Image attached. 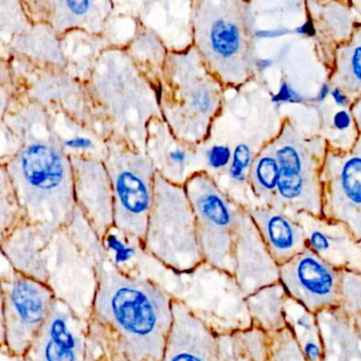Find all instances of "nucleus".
Masks as SVG:
<instances>
[{"mask_svg": "<svg viewBox=\"0 0 361 361\" xmlns=\"http://www.w3.org/2000/svg\"><path fill=\"white\" fill-rule=\"evenodd\" d=\"M318 134L326 141L329 149L341 152L350 151L360 136L350 107L327 111Z\"/></svg>", "mask_w": 361, "mask_h": 361, "instance_id": "nucleus-35", "label": "nucleus"}, {"mask_svg": "<svg viewBox=\"0 0 361 361\" xmlns=\"http://www.w3.org/2000/svg\"><path fill=\"white\" fill-rule=\"evenodd\" d=\"M71 160L77 208L104 244L107 234L115 227L113 187L106 166L104 161L90 158Z\"/></svg>", "mask_w": 361, "mask_h": 361, "instance_id": "nucleus-15", "label": "nucleus"}, {"mask_svg": "<svg viewBox=\"0 0 361 361\" xmlns=\"http://www.w3.org/2000/svg\"><path fill=\"white\" fill-rule=\"evenodd\" d=\"M67 62V71L80 81L86 83L94 63L103 51L111 47L103 35H90L75 30L61 39Z\"/></svg>", "mask_w": 361, "mask_h": 361, "instance_id": "nucleus-31", "label": "nucleus"}, {"mask_svg": "<svg viewBox=\"0 0 361 361\" xmlns=\"http://www.w3.org/2000/svg\"><path fill=\"white\" fill-rule=\"evenodd\" d=\"M85 84L103 136L145 153L149 122L162 119L159 90L126 50L103 51Z\"/></svg>", "mask_w": 361, "mask_h": 361, "instance_id": "nucleus-3", "label": "nucleus"}, {"mask_svg": "<svg viewBox=\"0 0 361 361\" xmlns=\"http://www.w3.org/2000/svg\"><path fill=\"white\" fill-rule=\"evenodd\" d=\"M344 314L356 318L361 316V274L342 270L340 283V305Z\"/></svg>", "mask_w": 361, "mask_h": 361, "instance_id": "nucleus-38", "label": "nucleus"}, {"mask_svg": "<svg viewBox=\"0 0 361 361\" xmlns=\"http://www.w3.org/2000/svg\"><path fill=\"white\" fill-rule=\"evenodd\" d=\"M216 329L181 300L173 301V323L161 361H217Z\"/></svg>", "mask_w": 361, "mask_h": 361, "instance_id": "nucleus-19", "label": "nucleus"}, {"mask_svg": "<svg viewBox=\"0 0 361 361\" xmlns=\"http://www.w3.org/2000/svg\"><path fill=\"white\" fill-rule=\"evenodd\" d=\"M352 6L356 13L357 20L361 25V0H352Z\"/></svg>", "mask_w": 361, "mask_h": 361, "instance_id": "nucleus-41", "label": "nucleus"}, {"mask_svg": "<svg viewBox=\"0 0 361 361\" xmlns=\"http://www.w3.org/2000/svg\"><path fill=\"white\" fill-rule=\"evenodd\" d=\"M271 343L274 361H307L288 327L271 335Z\"/></svg>", "mask_w": 361, "mask_h": 361, "instance_id": "nucleus-39", "label": "nucleus"}, {"mask_svg": "<svg viewBox=\"0 0 361 361\" xmlns=\"http://www.w3.org/2000/svg\"><path fill=\"white\" fill-rule=\"evenodd\" d=\"M331 90L346 97L350 104L361 98V25H357L352 37L339 46L329 73Z\"/></svg>", "mask_w": 361, "mask_h": 361, "instance_id": "nucleus-28", "label": "nucleus"}, {"mask_svg": "<svg viewBox=\"0 0 361 361\" xmlns=\"http://www.w3.org/2000/svg\"><path fill=\"white\" fill-rule=\"evenodd\" d=\"M32 24H46L60 39L81 30L102 35L113 13L115 1L111 0H23Z\"/></svg>", "mask_w": 361, "mask_h": 361, "instance_id": "nucleus-14", "label": "nucleus"}, {"mask_svg": "<svg viewBox=\"0 0 361 361\" xmlns=\"http://www.w3.org/2000/svg\"><path fill=\"white\" fill-rule=\"evenodd\" d=\"M287 298L288 295L281 282L264 287L247 297V308L252 326L270 336L287 327L284 316Z\"/></svg>", "mask_w": 361, "mask_h": 361, "instance_id": "nucleus-32", "label": "nucleus"}, {"mask_svg": "<svg viewBox=\"0 0 361 361\" xmlns=\"http://www.w3.org/2000/svg\"><path fill=\"white\" fill-rule=\"evenodd\" d=\"M280 180V166L267 145L255 156L248 173V187L255 206L274 204Z\"/></svg>", "mask_w": 361, "mask_h": 361, "instance_id": "nucleus-34", "label": "nucleus"}, {"mask_svg": "<svg viewBox=\"0 0 361 361\" xmlns=\"http://www.w3.org/2000/svg\"><path fill=\"white\" fill-rule=\"evenodd\" d=\"M58 300L48 283L14 269L1 276V345L10 356L24 358Z\"/></svg>", "mask_w": 361, "mask_h": 361, "instance_id": "nucleus-10", "label": "nucleus"}, {"mask_svg": "<svg viewBox=\"0 0 361 361\" xmlns=\"http://www.w3.org/2000/svg\"><path fill=\"white\" fill-rule=\"evenodd\" d=\"M48 114L50 128L69 158L105 161L109 155V140L98 130L60 109H50Z\"/></svg>", "mask_w": 361, "mask_h": 361, "instance_id": "nucleus-26", "label": "nucleus"}, {"mask_svg": "<svg viewBox=\"0 0 361 361\" xmlns=\"http://www.w3.org/2000/svg\"><path fill=\"white\" fill-rule=\"evenodd\" d=\"M305 7L314 29L319 58L329 73L336 50L352 37L358 25L352 1L310 0Z\"/></svg>", "mask_w": 361, "mask_h": 361, "instance_id": "nucleus-21", "label": "nucleus"}, {"mask_svg": "<svg viewBox=\"0 0 361 361\" xmlns=\"http://www.w3.org/2000/svg\"><path fill=\"white\" fill-rule=\"evenodd\" d=\"M185 189L195 215L204 264L233 276L234 244L242 206L204 172L191 177Z\"/></svg>", "mask_w": 361, "mask_h": 361, "instance_id": "nucleus-9", "label": "nucleus"}, {"mask_svg": "<svg viewBox=\"0 0 361 361\" xmlns=\"http://www.w3.org/2000/svg\"><path fill=\"white\" fill-rule=\"evenodd\" d=\"M87 322L90 341L107 361H161L174 298L157 283L132 276L102 255Z\"/></svg>", "mask_w": 361, "mask_h": 361, "instance_id": "nucleus-2", "label": "nucleus"}, {"mask_svg": "<svg viewBox=\"0 0 361 361\" xmlns=\"http://www.w3.org/2000/svg\"><path fill=\"white\" fill-rule=\"evenodd\" d=\"M350 109L352 111L353 117H354L357 130H358L359 135L361 136V98L358 99L356 102L353 103Z\"/></svg>", "mask_w": 361, "mask_h": 361, "instance_id": "nucleus-40", "label": "nucleus"}, {"mask_svg": "<svg viewBox=\"0 0 361 361\" xmlns=\"http://www.w3.org/2000/svg\"><path fill=\"white\" fill-rule=\"evenodd\" d=\"M27 223L13 185L6 171L0 168V235L1 240L16 227Z\"/></svg>", "mask_w": 361, "mask_h": 361, "instance_id": "nucleus-36", "label": "nucleus"}, {"mask_svg": "<svg viewBox=\"0 0 361 361\" xmlns=\"http://www.w3.org/2000/svg\"><path fill=\"white\" fill-rule=\"evenodd\" d=\"M322 217L361 240V136L348 152L329 149L322 172Z\"/></svg>", "mask_w": 361, "mask_h": 361, "instance_id": "nucleus-12", "label": "nucleus"}, {"mask_svg": "<svg viewBox=\"0 0 361 361\" xmlns=\"http://www.w3.org/2000/svg\"><path fill=\"white\" fill-rule=\"evenodd\" d=\"M233 278L245 297L280 282V266L262 240L257 226L242 207L233 251Z\"/></svg>", "mask_w": 361, "mask_h": 361, "instance_id": "nucleus-17", "label": "nucleus"}, {"mask_svg": "<svg viewBox=\"0 0 361 361\" xmlns=\"http://www.w3.org/2000/svg\"><path fill=\"white\" fill-rule=\"evenodd\" d=\"M257 226L279 266L297 257L307 249L303 228L290 215L269 206H250L244 208Z\"/></svg>", "mask_w": 361, "mask_h": 361, "instance_id": "nucleus-24", "label": "nucleus"}, {"mask_svg": "<svg viewBox=\"0 0 361 361\" xmlns=\"http://www.w3.org/2000/svg\"><path fill=\"white\" fill-rule=\"evenodd\" d=\"M138 16L169 51H183L193 46V1H138Z\"/></svg>", "mask_w": 361, "mask_h": 361, "instance_id": "nucleus-23", "label": "nucleus"}, {"mask_svg": "<svg viewBox=\"0 0 361 361\" xmlns=\"http://www.w3.org/2000/svg\"><path fill=\"white\" fill-rule=\"evenodd\" d=\"M147 253L176 274L204 265L197 226L185 187L156 175L155 197L142 245Z\"/></svg>", "mask_w": 361, "mask_h": 361, "instance_id": "nucleus-7", "label": "nucleus"}, {"mask_svg": "<svg viewBox=\"0 0 361 361\" xmlns=\"http://www.w3.org/2000/svg\"><path fill=\"white\" fill-rule=\"evenodd\" d=\"M359 245H360V247H361V240H360V242H359Z\"/></svg>", "mask_w": 361, "mask_h": 361, "instance_id": "nucleus-42", "label": "nucleus"}, {"mask_svg": "<svg viewBox=\"0 0 361 361\" xmlns=\"http://www.w3.org/2000/svg\"><path fill=\"white\" fill-rule=\"evenodd\" d=\"M87 327L73 310L58 300L51 314L42 327L25 361H90Z\"/></svg>", "mask_w": 361, "mask_h": 361, "instance_id": "nucleus-16", "label": "nucleus"}, {"mask_svg": "<svg viewBox=\"0 0 361 361\" xmlns=\"http://www.w3.org/2000/svg\"><path fill=\"white\" fill-rule=\"evenodd\" d=\"M145 154L157 174L174 185L185 187L191 177L204 172L197 147L177 138L161 118L149 122Z\"/></svg>", "mask_w": 361, "mask_h": 361, "instance_id": "nucleus-18", "label": "nucleus"}, {"mask_svg": "<svg viewBox=\"0 0 361 361\" xmlns=\"http://www.w3.org/2000/svg\"><path fill=\"white\" fill-rule=\"evenodd\" d=\"M293 217L303 228L310 250L338 269L361 274L360 245L343 224L305 212Z\"/></svg>", "mask_w": 361, "mask_h": 361, "instance_id": "nucleus-20", "label": "nucleus"}, {"mask_svg": "<svg viewBox=\"0 0 361 361\" xmlns=\"http://www.w3.org/2000/svg\"><path fill=\"white\" fill-rule=\"evenodd\" d=\"M194 47L227 90L257 79L259 52L255 3L244 0L193 1Z\"/></svg>", "mask_w": 361, "mask_h": 361, "instance_id": "nucleus-4", "label": "nucleus"}, {"mask_svg": "<svg viewBox=\"0 0 361 361\" xmlns=\"http://www.w3.org/2000/svg\"><path fill=\"white\" fill-rule=\"evenodd\" d=\"M284 316L287 327L293 333L304 358L307 361H323L324 350L317 314L288 295Z\"/></svg>", "mask_w": 361, "mask_h": 361, "instance_id": "nucleus-33", "label": "nucleus"}, {"mask_svg": "<svg viewBox=\"0 0 361 361\" xmlns=\"http://www.w3.org/2000/svg\"><path fill=\"white\" fill-rule=\"evenodd\" d=\"M8 60L26 98L47 111L60 109L102 134L84 82L67 69L44 66L20 58Z\"/></svg>", "mask_w": 361, "mask_h": 361, "instance_id": "nucleus-11", "label": "nucleus"}, {"mask_svg": "<svg viewBox=\"0 0 361 361\" xmlns=\"http://www.w3.org/2000/svg\"><path fill=\"white\" fill-rule=\"evenodd\" d=\"M56 232L43 226L22 224L1 240L3 255L12 269L48 283L47 251Z\"/></svg>", "mask_w": 361, "mask_h": 361, "instance_id": "nucleus-22", "label": "nucleus"}, {"mask_svg": "<svg viewBox=\"0 0 361 361\" xmlns=\"http://www.w3.org/2000/svg\"><path fill=\"white\" fill-rule=\"evenodd\" d=\"M217 361H274L271 336L257 327L217 336Z\"/></svg>", "mask_w": 361, "mask_h": 361, "instance_id": "nucleus-29", "label": "nucleus"}, {"mask_svg": "<svg viewBox=\"0 0 361 361\" xmlns=\"http://www.w3.org/2000/svg\"><path fill=\"white\" fill-rule=\"evenodd\" d=\"M124 49L141 73L158 88L164 75L169 51L162 39L151 29L141 23L132 41Z\"/></svg>", "mask_w": 361, "mask_h": 361, "instance_id": "nucleus-30", "label": "nucleus"}, {"mask_svg": "<svg viewBox=\"0 0 361 361\" xmlns=\"http://www.w3.org/2000/svg\"><path fill=\"white\" fill-rule=\"evenodd\" d=\"M20 58L44 66L67 68L62 41L51 27L33 24L29 30L1 46V59Z\"/></svg>", "mask_w": 361, "mask_h": 361, "instance_id": "nucleus-27", "label": "nucleus"}, {"mask_svg": "<svg viewBox=\"0 0 361 361\" xmlns=\"http://www.w3.org/2000/svg\"><path fill=\"white\" fill-rule=\"evenodd\" d=\"M0 168L9 176L26 221L59 231L75 214L71 158L50 128L49 114L24 96L0 115Z\"/></svg>", "mask_w": 361, "mask_h": 361, "instance_id": "nucleus-1", "label": "nucleus"}, {"mask_svg": "<svg viewBox=\"0 0 361 361\" xmlns=\"http://www.w3.org/2000/svg\"><path fill=\"white\" fill-rule=\"evenodd\" d=\"M226 92L194 46L170 52L159 85L162 120L177 138L197 147L221 115Z\"/></svg>", "mask_w": 361, "mask_h": 361, "instance_id": "nucleus-5", "label": "nucleus"}, {"mask_svg": "<svg viewBox=\"0 0 361 361\" xmlns=\"http://www.w3.org/2000/svg\"><path fill=\"white\" fill-rule=\"evenodd\" d=\"M342 270L306 249L280 266V282L291 299L314 314L338 308Z\"/></svg>", "mask_w": 361, "mask_h": 361, "instance_id": "nucleus-13", "label": "nucleus"}, {"mask_svg": "<svg viewBox=\"0 0 361 361\" xmlns=\"http://www.w3.org/2000/svg\"><path fill=\"white\" fill-rule=\"evenodd\" d=\"M267 147L280 166V180L272 208L286 214L310 213L322 216L321 172L329 145L321 135L302 130L291 118Z\"/></svg>", "mask_w": 361, "mask_h": 361, "instance_id": "nucleus-6", "label": "nucleus"}, {"mask_svg": "<svg viewBox=\"0 0 361 361\" xmlns=\"http://www.w3.org/2000/svg\"><path fill=\"white\" fill-rule=\"evenodd\" d=\"M32 26L23 0H0V45H7L13 37L23 35Z\"/></svg>", "mask_w": 361, "mask_h": 361, "instance_id": "nucleus-37", "label": "nucleus"}, {"mask_svg": "<svg viewBox=\"0 0 361 361\" xmlns=\"http://www.w3.org/2000/svg\"><path fill=\"white\" fill-rule=\"evenodd\" d=\"M323 361H361V316L353 318L339 308L317 314Z\"/></svg>", "mask_w": 361, "mask_h": 361, "instance_id": "nucleus-25", "label": "nucleus"}, {"mask_svg": "<svg viewBox=\"0 0 361 361\" xmlns=\"http://www.w3.org/2000/svg\"><path fill=\"white\" fill-rule=\"evenodd\" d=\"M104 164L113 187L114 228L142 250L155 197L157 172L147 154L114 139L109 140V155Z\"/></svg>", "mask_w": 361, "mask_h": 361, "instance_id": "nucleus-8", "label": "nucleus"}]
</instances>
